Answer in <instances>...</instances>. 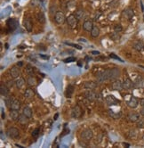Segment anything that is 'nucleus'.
I'll use <instances>...</instances> for the list:
<instances>
[{"instance_id": "25", "label": "nucleus", "mask_w": 144, "mask_h": 148, "mask_svg": "<svg viewBox=\"0 0 144 148\" xmlns=\"http://www.w3.org/2000/svg\"><path fill=\"white\" fill-rule=\"evenodd\" d=\"M108 114H109L112 119H115V120L119 119V118L121 117V115H122L121 112H114V111H112V110L108 111Z\"/></svg>"}, {"instance_id": "45", "label": "nucleus", "mask_w": 144, "mask_h": 148, "mask_svg": "<svg viewBox=\"0 0 144 148\" xmlns=\"http://www.w3.org/2000/svg\"><path fill=\"white\" fill-rule=\"evenodd\" d=\"M110 58H113V59H116V60L120 61V62H123L122 59H121V58H119L118 56H116V55L115 54H110Z\"/></svg>"}, {"instance_id": "19", "label": "nucleus", "mask_w": 144, "mask_h": 148, "mask_svg": "<svg viewBox=\"0 0 144 148\" xmlns=\"http://www.w3.org/2000/svg\"><path fill=\"white\" fill-rule=\"evenodd\" d=\"M84 88L85 89H89V90H94V88H97V83L94 81H86L84 83L83 85Z\"/></svg>"}, {"instance_id": "33", "label": "nucleus", "mask_w": 144, "mask_h": 148, "mask_svg": "<svg viewBox=\"0 0 144 148\" xmlns=\"http://www.w3.org/2000/svg\"><path fill=\"white\" fill-rule=\"evenodd\" d=\"M22 113L24 114L25 116L28 117V118H31L32 117V110L29 107L26 106V107L23 108V110H22Z\"/></svg>"}, {"instance_id": "40", "label": "nucleus", "mask_w": 144, "mask_h": 148, "mask_svg": "<svg viewBox=\"0 0 144 148\" xmlns=\"http://www.w3.org/2000/svg\"><path fill=\"white\" fill-rule=\"evenodd\" d=\"M140 104H141V111H140V113H141V115H142V116H144V98L143 99H141V101H140Z\"/></svg>"}, {"instance_id": "36", "label": "nucleus", "mask_w": 144, "mask_h": 148, "mask_svg": "<svg viewBox=\"0 0 144 148\" xmlns=\"http://www.w3.org/2000/svg\"><path fill=\"white\" fill-rule=\"evenodd\" d=\"M136 125H137V127L139 129L144 128V118H140V119L136 121Z\"/></svg>"}, {"instance_id": "41", "label": "nucleus", "mask_w": 144, "mask_h": 148, "mask_svg": "<svg viewBox=\"0 0 144 148\" xmlns=\"http://www.w3.org/2000/svg\"><path fill=\"white\" fill-rule=\"evenodd\" d=\"M75 61H76L75 57L71 56V57H68V58L64 59V60H63V62H64V63H73V62H75Z\"/></svg>"}, {"instance_id": "28", "label": "nucleus", "mask_w": 144, "mask_h": 148, "mask_svg": "<svg viewBox=\"0 0 144 148\" xmlns=\"http://www.w3.org/2000/svg\"><path fill=\"white\" fill-rule=\"evenodd\" d=\"M28 119L29 118H28L27 116H25L24 114H20V117L19 119H18V120H19V122L22 124V125H26V124H28Z\"/></svg>"}, {"instance_id": "30", "label": "nucleus", "mask_w": 144, "mask_h": 148, "mask_svg": "<svg viewBox=\"0 0 144 148\" xmlns=\"http://www.w3.org/2000/svg\"><path fill=\"white\" fill-rule=\"evenodd\" d=\"M75 15H76V17L78 19V21H80V20H82V19H84V18H85V11H84L83 9H78L77 12H76Z\"/></svg>"}, {"instance_id": "16", "label": "nucleus", "mask_w": 144, "mask_h": 148, "mask_svg": "<svg viewBox=\"0 0 144 148\" xmlns=\"http://www.w3.org/2000/svg\"><path fill=\"white\" fill-rule=\"evenodd\" d=\"M94 28V23L91 20H86L85 21V22L83 23V29L85 30V31H89L91 32V30Z\"/></svg>"}, {"instance_id": "27", "label": "nucleus", "mask_w": 144, "mask_h": 148, "mask_svg": "<svg viewBox=\"0 0 144 148\" xmlns=\"http://www.w3.org/2000/svg\"><path fill=\"white\" fill-rule=\"evenodd\" d=\"M100 35V29L98 28L97 26H94L93 30H91V37L94 38H96L99 37Z\"/></svg>"}, {"instance_id": "9", "label": "nucleus", "mask_w": 144, "mask_h": 148, "mask_svg": "<svg viewBox=\"0 0 144 148\" xmlns=\"http://www.w3.org/2000/svg\"><path fill=\"white\" fill-rule=\"evenodd\" d=\"M105 102L106 104L109 105V106H112V105H116L120 103L119 100H117L114 95H109L105 97Z\"/></svg>"}, {"instance_id": "14", "label": "nucleus", "mask_w": 144, "mask_h": 148, "mask_svg": "<svg viewBox=\"0 0 144 148\" xmlns=\"http://www.w3.org/2000/svg\"><path fill=\"white\" fill-rule=\"evenodd\" d=\"M123 86H124V89L129 90V89H132L133 88V82L132 81L130 78L126 77V78H125L124 81H123Z\"/></svg>"}, {"instance_id": "1", "label": "nucleus", "mask_w": 144, "mask_h": 148, "mask_svg": "<svg viewBox=\"0 0 144 148\" xmlns=\"http://www.w3.org/2000/svg\"><path fill=\"white\" fill-rule=\"evenodd\" d=\"M106 71L107 79H116L120 76V70L118 68H113V69H108Z\"/></svg>"}, {"instance_id": "17", "label": "nucleus", "mask_w": 144, "mask_h": 148, "mask_svg": "<svg viewBox=\"0 0 144 148\" xmlns=\"http://www.w3.org/2000/svg\"><path fill=\"white\" fill-rule=\"evenodd\" d=\"M24 28L28 32H31L32 29H33V23H32L31 19L28 17L27 19L24 20Z\"/></svg>"}, {"instance_id": "7", "label": "nucleus", "mask_w": 144, "mask_h": 148, "mask_svg": "<svg viewBox=\"0 0 144 148\" xmlns=\"http://www.w3.org/2000/svg\"><path fill=\"white\" fill-rule=\"evenodd\" d=\"M83 113V111H82L81 107L79 105H75L74 107L72 108L71 110V116L74 119H78L82 116Z\"/></svg>"}, {"instance_id": "6", "label": "nucleus", "mask_w": 144, "mask_h": 148, "mask_svg": "<svg viewBox=\"0 0 144 148\" xmlns=\"http://www.w3.org/2000/svg\"><path fill=\"white\" fill-rule=\"evenodd\" d=\"M6 135L7 136H9L10 138H17V137H19L20 136V131L18 129H16V128H9V129L6 130Z\"/></svg>"}, {"instance_id": "23", "label": "nucleus", "mask_w": 144, "mask_h": 148, "mask_svg": "<svg viewBox=\"0 0 144 148\" xmlns=\"http://www.w3.org/2000/svg\"><path fill=\"white\" fill-rule=\"evenodd\" d=\"M24 85H25V80H24V79L23 78H21V77H19V78H17L15 80V86L16 88H18V89H21V88H22L23 87H24Z\"/></svg>"}, {"instance_id": "49", "label": "nucleus", "mask_w": 144, "mask_h": 148, "mask_svg": "<svg viewBox=\"0 0 144 148\" xmlns=\"http://www.w3.org/2000/svg\"><path fill=\"white\" fill-rule=\"evenodd\" d=\"M58 117H59V113H55V115L53 116V120H58Z\"/></svg>"}, {"instance_id": "51", "label": "nucleus", "mask_w": 144, "mask_h": 148, "mask_svg": "<svg viewBox=\"0 0 144 148\" xmlns=\"http://www.w3.org/2000/svg\"><path fill=\"white\" fill-rule=\"evenodd\" d=\"M22 63L21 62V63H18V66H22Z\"/></svg>"}, {"instance_id": "43", "label": "nucleus", "mask_w": 144, "mask_h": 148, "mask_svg": "<svg viewBox=\"0 0 144 148\" xmlns=\"http://www.w3.org/2000/svg\"><path fill=\"white\" fill-rule=\"evenodd\" d=\"M69 133V129L66 128V124H65V126H64V129H63V131H62V133H61V136H64L68 135Z\"/></svg>"}, {"instance_id": "10", "label": "nucleus", "mask_w": 144, "mask_h": 148, "mask_svg": "<svg viewBox=\"0 0 144 148\" xmlns=\"http://www.w3.org/2000/svg\"><path fill=\"white\" fill-rule=\"evenodd\" d=\"M122 15L125 17V18H126L127 20H131L133 17V15H134V12H133V10L132 9L131 7H127V8H125V9H124V11H123L122 13Z\"/></svg>"}, {"instance_id": "37", "label": "nucleus", "mask_w": 144, "mask_h": 148, "mask_svg": "<svg viewBox=\"0 0 144 148\" xmlns=\"http://www.w3.org/2000/svg\"><path fill=\"white\" fill-rule=\"evenodd\" d=\"M39 133H40V129H39V128H36V129L32 131V136L33 137H35V138H37L38 136H39Z\"/></svg>"}, {"instance_id": "8", "label": "nucleus", "mask_w": 144, "mask_h": 148, "mask_svg": "<svg viewBox=\"0 0 144 148\" xmlns=\"http://www.w3.org/2000/svg\"><path fill=\"white\" fill-rule=\"evenodd\" d=\"M54 21L56 22L57 24H62L66 22V17L64 15V13L61 11H58L56 12L55 15H54Z\"/></svg>"}, {"instance_id": "21", "label": "nucleus", "mask_w": 144, "mask_h": 148, "mask_svg": "<svg viewBox=\"0 0 144 148\" xmlns=\"http://www.w3.org/2000/svg\"><path fill=\"white\" fill-rule=\"evenodd\" d=\"M9 88L7 87L6 85H4V84H1L0 85V94L2 96H7L9 95Z\"/></svg>"}, {"instance_id": "5", "label": "nucleus", "mask_w": 144, "mask_h": 148, "mask_svg": "<svg viewBox=\"0 0 144 148\" xmlns=\"http://www.w3.org/2000/svg\"><path fill=\"white\" fill-rule=\"evenodd\" d=\"M93 136H94V132H93V130L90 129H84L81 132V134H80V137H81L82 139L85 140V141L91 140V139L93 138Z\"/></svg>"}, {"instance_id": "24", "label": "nucleus", "mask_w": 144, "mask_h": 148, "mask_svg": "<svg viewBox=\"0 0 144 148\" xmlns=\"http://www.w3.org/2000/svg\"><path fill=\"white\" fill-rule=\"evenodd\" d=\"M21 108V103L19 102V100L17 99H13L12 104H11V106H10V109L11 110H20Z\"/></svg>"}, {"instance_id": "34", "label": "nucleus", "mask_w": 144, "mask_h": 148, "mask_svg": "<svg viewBox=\"0 0 144 148\" xmlns=\"http://www.w3.org/2000/svg\"><path fill=\"white\" fill-rule=\"evenodd\" d=\"M27 83L29 86H36L37 85V79L33 76H29L27 79Z\"/></svg>"}, {"instance_id": "18", "label": "nucleus", "mask_w": 144, "mask_h": 148, "mask_svg": "<svg viewBox=\"0 0 144 148\" xmlns=\"http://www.w3.org/2000/svg\"><path fill=\"white\" fill-rule=\"evenodd\" d=\"M144 84V79L141 77V76H138L136 79L133 82V88H141Z\"/></svg>"}, {"instance_id": "22", "label": "nucleus", "mask_w": 144, "mask_h": 148, "mask_svg": "<svg viewBox=\"0 0 144 148\" xmlns=\"http://www.w3.org/2000/svg\"><path fill=\"white\" fill-rule=\"evenodd\" d=\"M35 95V91L30 88H26L25 92H24V96L26 98H28V99H31V98L34 97Z\"/></svg>"}, {"instance_id": "11", "label": "nucleus", "mask_w": 144, "mask_h": 148, "mask_svg": "<svg viewBox=\"0 0 144 148\" xmlns=\"http://www.w3.org/2000/svg\"><path fill=\"white\" fill-rule=\"evenodd\" d=\"M9 74L12 77V79H17V78H19L21 71H20V69L17 66H13L9 70Z\"/></svg>"}, {"instance_id": "50", "label": "nucleus", "mask_w": 144, "mask_h": 148, "mask_svg": "<svg viewBox=\"0 0 144 148\" xmlns=\"http://www.w3.org/2000/svg\"><path fill=\"white\" fill-rule=\"evenodd\" d=\"M1 111H2V119H5V117H6V114L4 113V109H3V108H2V110H1Z\"/></svg>"}, {"instance_id": "46", "label": "nucleus", "mask_w": 144, "mask_h": 148, "mask_svg": "<svg viewBox=\"0 0 144 148\" xmlns=\"http://www.w3.org/2000/svg\"><path fill=\"white\" fill-rule=\"evenodd\" d=\"M118 3V0H113L112 2H110V4H109V6H110V7H115L116 6V4Z\"/></svg>"}, {"instance_id": "13", "label": "nucleus", "mask_w": 144, "mask_h": 148, "mask_svg": "<svg viewBox=\"0 0 144 148\" xmlns=\"http://www.w3.org/2000/svg\"><path fill=\"white\" fill-rule=\"evenodd\" d=\"M111 88L113 90H116V91H121L122 89H124V86H123V82L120 80H115L111 85Z\"/></svg>"}, {"instance_id": "4", "label": "nucleus", "mask_w": 144, "mask_h": 148, "mask_svg": "<svg viewBox=\"0 0 144 148\" xmlns=\"http://www.w3.org/2000/svg\"><path fill=\"white\" fill-rule=\"evenodd\" d=\"M84 95H85V97L90 101H96L99 99V96H100V95L98 93L93 91V90H89V89H87Z\"/></svg>"}, {"instance_id": "52", "label": "nucleus", "mask_w": 144, "mask_h": 148, "mask_svg": "<svg viewBox=\"0 0 144 148\" xmlns=\"http://www.w3.org/2000/svg\"><path fill=\"white\" fill-rule=\"evenodd\" d=\"M16 146H18V147H20V148H23V147H22V145H17V144H16Z\"/></svg>"}, {"instance_id": "26", "label": "nucleus", "mask_w": 144, "mask_h": 148, "mask_svg": "<svg viewBox=\"0 0 144 148\" xmlns=\"http://www.w3.org/2000/svg\"><path fill=\"white\" fill-rule=\"evenodd\" d=\"M73 93H74V87H73L72 85H69L68 86V88H67V89H66V92H65L66 97L70 98L72 96Z\"/></svg>"}, {"instance_id": "32", "label": "nucleus", "mask_w": 144, "mask_h": 148, "mask_svg": "<svg viewBox=\"0 0 144 148\" xmlns=\"http://www.w3.org/2000/svg\"><path fill=\"white\" fill-rule=\"evenodd\" d=\"M26 72H27V74H28V76H33L35 73V69L34 67L32 66V65H30V64H27L26 65Z\"/></svg>"}, {"instance_id": "12", "label": "nucleus", "mask_w": 144, "mask_h": 148, "mask_svg": "<svg viewBox=\"0 0 144 148\" xmlns=\"http://www.w3.org/2000/svg\"><path fill=\"white\" fill-rule=\"evenodd\" d=\"M127 106L132 109H134L138 106V104H139V100H138L137 97H135V96H131V98L129 99L128 101H127Z\"/></svg>"}, {"instance_id": "47", "label": "nucleus", "mask_w": 144, "mask_h": 148, "mask_svg": "<svg viewBox=\"0 0 144 148\" xmlns=\"http://www.w3.org/2000/svg\"><path fill=\"white\" fill-rule=\"evenodd\" d=\"M91 53L93 54H94V55H98V54H100V52H99V51H92Z\"/></svg>"}, {"instance_id": "53", "label": "nucleus", "mask_w": 144, "mask_h": 148, "mask_svg": "<svg viewBox=\"0 0 144 148\" xmlns=\"http://www.w3.org/2000/svg\"><path fill=\"white\" fill-rule=\"evenodd\" d=\"M143 18H144V16H143Z\"/></svg>"}, {"instance_id": "48", "label": "nucleus", "mask_w": 144, "mask_h": 148, "mask_svg": "<svg viewBox=\"0 0 144 148\" xmlns=\"http://www.w3.org/2000/svg\"><path fill=\"white\" fill-rule=\"evenodd\" d=\"M40 57L43 58V59H45V60H48L49 59V56H46V55H43V54H40Z\"/></svg>"}, {"instance_id": "15", "label": "nucleus", "mask_w": 144, "mask_h": 148, "mask_svg": "<svg viewBox=\"0 0 144 148\" xmlns=\"http://www.w3.org/2000/svg\"><path fill=\"white\" fill-rule=\"evenodd\" d=\"M133 48L134 50L138 51V52H141L144 50V43L141 40L135 41L134 43L133 44Z\"/></svg>"}, {"instance_id": "39", "label": "nucleus", "mask_w": 144, "mask_h": 148, "mask_svg": "<svg viewBox=\"0 0 144 148\" xmlns=\"http://www.w3.org/2000/svg\"><path fill=\"white\" fill-rule=\"evenodd\" d=\"M123 30V28L122 26H121V24H115L114 25V31H116V32H122Z\"/></svg>"}, {"instance_id": "44", "label": "nucleus", "mask_w": 144, "mask_h": 148, "mask_svg": "<svg viewBox=\"0 0 144 148\" xmlns=\"http://www.w3.org/2000/svg\"><path fill=\"white\" fill-rule=\"evenodd\" d=\"M66 45H68V46H71V47H76L77 49H78V50H81L82 47H80V46H78V45H75V44H71V43H68V42H65Z\"/></svg>"}, {"instance_id": "38", "label": "nucleus", "mask_w": 144, "mask_h": 148, "mask_svg": "<svg viewBox=\"0 0 144 148\" xmlns=\"http://www.w3.org/2000/svg\"><path fill=\"white\" fill-rule=\"evenodd\" d=\"M13 98L12 97H6L5 98V103H6V105L7 107H9L11 106V104H12V102H13Z\"/></svg>"}, {"instance_id": "2", "label": "nucleus", "mask_w": 144, "mask_h": 148, "mask_svg": "<svg viewBox=\"0 0 144 148\" xmlns=\"http://www.w3.org/2000/svg\"><path fill=\"white\" fill-rule=\"evenodd\" d=\"M66 22H67V24H68L69 27L74 29L78 26V19L76 17L75 14H70V15H69L67 18H66Z\"/></svg>"}, {"instance_id": "29", "label": "nucleus", "mask_w": 144, "mask_h": 148, "mask_svg": "<svg viewBox=\"0 0 144 148\" xmlns=\"http://www.w3.org/2000/svg\"><path fill=\"white\" fill-rule=\"evenodd\" d=\"M10 117H11V119L13 120H18V119H19L20 117L18 110H11V112H10Z\"/></svg>"}, {"instance_id": "42", "label": "nucleus", "mask_w": 144, "mask_h": 148, "mask_svg": "<svg viewBox=\"0 0 144 148\" xmlns=\"http://www.w3.org/2000/svg\"><path fill=\"white\" fill-rule=\"evenodd\" d=\"M6 85L9 88H13V85H15V81H13V80H8V81L6 83Z\"/></svg>"}, {"instance_id": "35", "label": "nucleus", "mask_w": 144, "mask_h": 148, "mask_svg": "<svg viewBox=\"0 0 144 148\" xmlns=\"http://www.w3.org/2000/svg\"><path fill=\"white\" fill-rule=\"evenodd\" d=\"M110 38H111V40L113 41H118L120 39V35H119V32L114 31L112 33L110 34Z\"/></svg>"}, {"instance_id": "31", "label": "nucleus", "mask_w": 144, "mask_h": 148, "mask_svg": "<svg viewBox=\"0 0 144 148\" xmlns=\"http://www.w3.org/2000/svg\"><path fill=\"white\" fill-rule=\"evenodd\" d=\"M37 20H38V22H39L40 23H44L45 22V16H44V13L43 12H39V13H37Z\"/></svg>"}, {"instance_id": "20", "label": "nucleus", "mask_w": 144, "mask_h": 148, "mask_svg": "<svg viewBox=\"0 0 144 148\" xmlns=\"http://www.w3.org/2000/svg\"><path fill=\"white\" fill-rule=\"evenodd\" d=\"M127 119L131 122H136L140 119V114L137 113V112H130L127 116Z\"/></svg>"}, {"instance_id": "3", "label": "nucleus", "mask_w": 144, "mask_h": 148, "mask_svg": "<svg viewBox=\"0 0 144 148\" xmlns=\"http://www.w3.org/2000/svg\"><path fill=\"white\" fill-rule=\"evenodd\" d=\"M6 26L8 28V31L12 32L17 29V27L19 26V22L17 20L13 19V18H10L6 21Z\"/></svg>"}]
</instances>
